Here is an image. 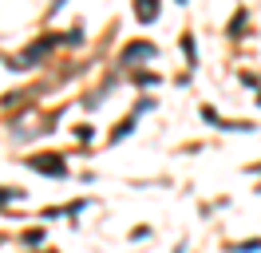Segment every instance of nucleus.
Wrapping results in <instances>:
<instances>
[{
  "mask_svg": "<svg viewBox=\"0 0 261 253\" xmlns=\"http://www.w3.org/2000/svg\"><path fill=\"white\" fill-rule=\"evenodd\" d=\"M12 198H20V190H12V186H8L4 194H0V202H12Z\"/></svg>",
  "mask_w": 261,
  "mask_h": 253,
  "instance_id": "5",
  "label": "nucleus"
},
{
  "mask_svg": "<svg viewBox=\"0 0 261 253\" xmlns=\"http://www.w3.org/2000/svg\"><path fill=\"white\" fill-rule=\"evenodd\" d=\"M253 249H261V237H257V241H245V245H233L229 253H253Z\"/></svg>",
  "mask_w": 261,
  "mask_h": 253,
  "instance_id": "4",
  "label": "nucleus"
},
{
  "mask_svg": "<svg viewBox=\"0 0 261 253\" xmlns=\"http://www.w3.org/2000/svg\"><path fill=\"white\" fill-rule=\"evenodd\" d=\"M135 12H139V20H143V24H150V20L159 16V4H154V0H139V4H135Z\"/></svg>",
  "mask_w": 261,
  "mask_h": 253,
  "instance_id": "2",
  "label": "nucleus"
},
{
  "mask_svg": "<svg viewBox=\"0 0 261 253\" xmlns=\"http://www.w3.org/2000/svg\"><path fill=\"white\" fill-rule=\"evenodd\" d=\"M150 56H154V47H150V44H130L127 47V60H150Z\"/></svg>",
  "mask_w": 261,
  "mask_h": 253,
  "instance_id": "3",
  "label": "nucleus"
},
{
  "mask_svg": "<svg viewBox=\"0 0 261 253\" xmlns=\"http://www.w3.org/2000/svg\"><path fill=\"white\" fill-rule=\"evenodd\" d=\"M28 166L40 174H51V178H64L67 174V162H60V155H36V158H28Z\"/></svg>",
  "mask_w": 261,
  "mask_h": 253,
  "instance_id": "1",
  "label": "nucleus"
}]
</instances>
